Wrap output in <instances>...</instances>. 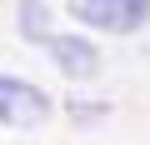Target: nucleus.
I'll return each instance as SVG.
<instances>
[{
  "mask_svg": "<svg viewBox=\"0 0 150 145\" xmlns=\"http://www.w3.org/2000/svg\"><path fill=\"white\" fill-rule=\"evenodd\" d=\"M15 25H20V35H25L30 45H45V40L55 35V30H50V10H45V0H20Z\"/></svg>",
  "mask_w": 150,
  "mask_h": 145,
  "instance_id": "4",
  "label": "nucleus"
},
{
  "mask_svg": "<svg viewBox=\"0 0 150 145\" xmlns=\"http://www.w3.org/2000/svg\"><path fill=\"white\" fill-rule=\"evenodd\" d=\"M45 50L55 55V70H60L65 80H90V75H100V50H95V40L75 35V30L50 35V40H45Z\"/></svg>",
  "mask_w": 150,
  "mask_h": 145,
  "instance_id": "3",
  "label": "nucleus"
},
{
  "mask_svg": "<svg viewBox=\"0 0 150 145\" xmlns=\"http://www.w3.org/2000/svg\"><path fill=\"white\" fill-rule=\"evenodd\" d=\"M50 115V95L20 75H0V125L10 130H35Z\"/></svg>",
  "mask_w": 150,
  "mask_h": 145,
  "instance_id": "2",
  "label": "nucleus"
},
{
  "mask_svg": "<svg viewBox=\"0 0 150 145\" xmlns=\"http://www.w3.org/2000/svg\"><path fill=\"white\" fill-rule=\"evenodd\" d=\"M70 15L85 30L105 35H135L150 20V0H70Z\"/></svg>",
  "mask_w": 150,
  "mask_h": 145,
  "instance_id": "1",
  "label": "nucleus"
}]
</instances>
